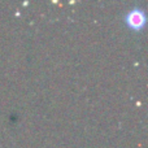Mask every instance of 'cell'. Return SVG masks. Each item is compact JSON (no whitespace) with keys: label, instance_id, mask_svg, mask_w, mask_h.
<instances>
[{"label":"cell","instance_id":"cell-1","mask_svg":"<svg viewBox=\"0 0 148 148\" xmlns=\"http://www.w3.org/2000/svg\"><path fill=\"white\" fill-rule=\"evenodd\" d=\"M126 23L134 30H140L146 25V16L140 9H133L126 16Z\"/></svg>","mask_w":148,"mask_h":148}]
</instances>
